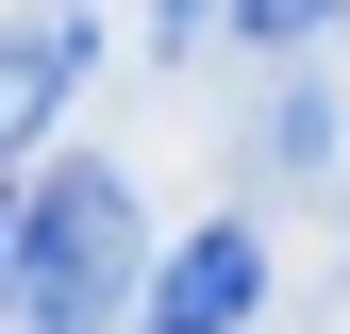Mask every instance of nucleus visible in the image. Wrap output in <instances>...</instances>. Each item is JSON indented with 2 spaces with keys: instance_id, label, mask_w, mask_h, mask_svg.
I'll use <instances>...</instances> for the list:
<instances>
[{
  "instance_id": "nucleus-1",
  "label": "nucleus",
  "mask_w": 350,
  "mask_h": 334,
  "mask_svg": "<svg viewBox=\"0 0 350 334\" xmlns=\"http://www.w3.org/2000/svg\"><path fill=\"white\" fill-rule=\"evenodd\" d=\"M17 334H100L134 318V184L117 167H51L17 201V284H0Z\"/></svg>"
},
{
  "instance_id": "nucleus-2",
  "label": "nucleus",
  "mask_w": 350,
  "mask_h": 334,
  "mask_svg": "<svg viewBox=\"0 0 350 334\" xmlns=\"http://www.w3.org/2000/svg\"><path fill=\"white\" fill-rule=\"evenodd\" d=\"M250 301H267V234H250V218H217V234H184V250L150 268L134 334H250Z\"/></svg>"
},
{
  "instance_id": "nucleus-3",
  "label": "nucleus",
  "mask_w": 350,
  "mask_h": 334,
  "mask_svg": "<svg viewBox=\"0 0 350 334\" xmlns=\"http://www.w3.org/2000/svg\"><path fill=\"white\" fill-rule=\"evenodd\" d=\"M83 67H100V17H83V0H51V17L0 34V167H17V151L83 101Z\"/></svg>"
},
{
  "instance_id": "nucleus-4",
  "label": "nucleus",
  "mask_w": 350,
  "mask_h": 334,
  "mask_svg": "<svg viewBox=\"0 0 350 334\" xmlns=\"http://www.w3.org/2000/svg\"><path fill=\"white\" fill-rule=\"evenodd\" d=\"M350 17V0H234V34H250V51H300V34H334Z\"/></svg>"
},
{
  "instance_id": "nucleus-5",
  "label": "nucleus",
  "mask_w": 350,
  "mask_h": 334,
  "mask_svg": "<svg viewBox=\"0 0 350 334\" xmlns=\"http://www.w3.org/2000/svg\"><path fill=\"white\" fill-rule=\"evenodd\" d=\"M0 268H17V184H0Z\"/></svg>"
}]
</instances>
